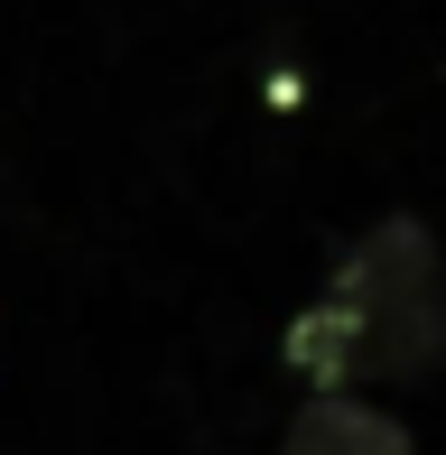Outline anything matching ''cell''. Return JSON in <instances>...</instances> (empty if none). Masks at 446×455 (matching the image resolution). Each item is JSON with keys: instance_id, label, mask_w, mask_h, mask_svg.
Segmentation results:
<instances>
[{"instance_id": "1", "label": "cell", "mask_w": 446, "mask_h": 455, "mask_svg": "<svg viewBox=\"0 0 446 455\" xmlns=\"http://www.w3.org/2000/svg\"><path fill=\"white\" fill-rule=\"evenodd\" d=\"M289 371L307 390H362V381H428L446 363V251L418 214H391L335 260V279L298 307Z\"/></svg>"}, {"instance_id": "2", "label": "cell", "mask_w": 446, "mask_h": 455, "mask_svg": "<svg viewBox=\"0 0 446 455\" xmlns=\"http://www.w3.org/2000/svg\"><path fill=\"white\" fill-rule=\"evenodd\" d=\"M279 455H410V427H400L391 409L354 400V390H316Z\"/></svg>"}]
</instances>
